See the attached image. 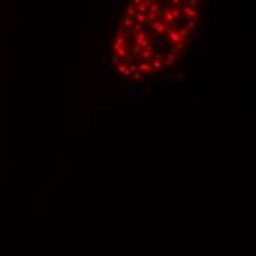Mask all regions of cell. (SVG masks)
Instances as JSON below:
<instances>
[{"label": "cell", "instance_id": "obj_1", "mask_svg": "<svg viewBox=\"0 0 256 256\" xmlns=\"http://www.w3.org/2000/svg\"><path fill=\"white\" fill-rule=\"evenodd\" d=\"M199 24V0H126L109 44L114 72L149 84L176 65Z\"/></svg>", "mask_w": 256, "mask_h": 256}]
</instances>
